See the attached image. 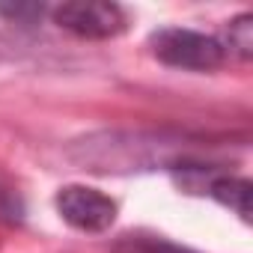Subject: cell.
I'll return each instance as SVG.
<instances>
[{"instance_id": "6da1fadb", "label": "cell", "mask_w": 253, "mask_h": 253, "mask_svg": "<svg viewBox=\"0 0 253 253\" xmlns=\"http://www.w3.org/2000/svg\"><path fill=\"white\" fill-rule=\"evenodd\" d=\"M149 45H152V54L173 69L209 72L223 63V45L214 36H206L188 27H164L152 33Z\"/></svg>"}, {"instance_id": "7a4b0ae2", "label": "cell", "mask_w": 253, "mask_h": 253, "mask_svg": "<svg viewBox=\"0 0 253 253\" xmlns=\"http://www.w3.org/2000/svg\"><path fill=\"white\" fill-rule=\"evenodd\" d=\"M57 211L69 226L81 232H104L116 220V203L86 185H66L57 194Z\"/></svg>"}, {"instance_id": "3957f363", "label": "cell", "mask_w": 253, "mask_h": 253, "mask_svg": "<svg viewBox=\"0 0 253 253\" xmlns=\"http://www.w3.org/2000/svg\"><path fill=\"white\" fill-rule=\"evenodd\" d=\"M54 21L84 39H110L125 30V12L116 3H63L54 9Z\"/></svg>"}, {"instance_id": "277c9868", "label": "cell", "mask_w": 253, "mask_h": 253, "mask_svg": "<svg viewBox=\"0 0 253 253\" xmlns=\"http://www.w3.org/2000/svg\"><path fill=\"white\" fill-rule=\"evenodd\" d=\"M113 253H194L164 235L152 232H125L113 241Z\"/></svg>"}, {"instance_id": "5b68a950", "label": "cell", "mask_w": 253, "mask_h": 253, "mask_svg": "<svg viewBox=\"0 0 253 253\" xmlns=\"http://www.w3.org/2000/svg\"><path fill=\"white\" fill-rule=\"evenodd\" d=\"M226 36H229V48H232L241 60H247V57L253 54V18H250L247 12L238 15L235 21H229Z\"/></svg>"}, {"instance_id": "8992f818", "label": "cell", "mask_w": 253, "mask_h": 253, "mask_svg": "<svg viewBox=\"0 0 253 253\" xmlns=\"http://www.w3.org/2000/svg\"><path fill=\"white\" fill-rule=\"evenodd\" d=\"M42 12H45V6H39V3H15V6H0V15L12 18L15 24H33V21H39V18H42Z\"/></svg>"}, {"instance_id": "52a82bcc", "label": "cell", "mask_w": 253, "mask_h": 253, "mask_svg": "<svg viewBox=\"0 0 253 253\" xmlns=\"http://www.w3.org/2000/svg\"><path fill=\"white\" fill-rule=\"evenodd\" d=\"M0 214L9 217V220H18V217H21V203H18V197H15L12 191H6V188H0Z\"/></svg>"}]
</instances>
